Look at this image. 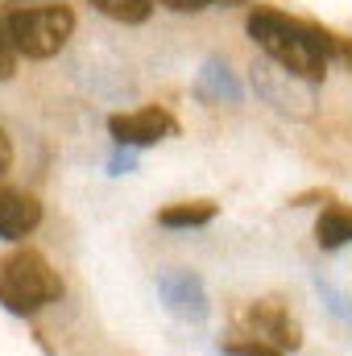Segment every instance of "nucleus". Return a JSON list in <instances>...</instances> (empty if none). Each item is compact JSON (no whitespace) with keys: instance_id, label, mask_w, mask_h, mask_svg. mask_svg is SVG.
<instances>
[{"instance_id":"obj_1","label":"nucleus","mask_w":352,"mask_h":356,"mask_svg":"<svg viewBox=\"0 0 352 356\" xmlns=\"http://www.w3.org/2000/svg\"><path fill=\"white\" fill-rule=\"evenodd\" d=\"M249 38L282 71H290V75H298L307 83H319L328 75V38L307 29V25H294L282 13H269V8L253 13L249 17Z\"/></svg>"},{"instance_id":"obj_2","label":"nucleus","mask_w":352,"mask_h":356,"mask_svg":"<svg viewBox=\"0 0 352 356\" xmlns=\"http://www.w3.org/2000/svg\"><path fill=\"white\" fill-rule=\"evenodd\" d=\"M63 298V277L38 249H17L0 257V302L13 315H33Z\"/></svg>"},{"instance_id":"obj_3","label":"nucleus","mask_w":352,"mask_h":356,"mask_svg":"<svg viewBox=\"0 0 352 356\" xmlns=\"http://www.w3.org/2000/svg\"><path fill=\"white\" fill-rule=\"evenodd\" d=\"M75 33V13L63 4L50 8H13L8 13V38L25 58H54L67 38Z\"/></svg>"},{"instance_id":"obj_4","label":"nucleus","mask_w":352,"mask_h":356,"mask_svg":"<svg viewBox=\"0 0 352 356\" xmlns=\"http://www.w3.org/2000/svg\"><path fill=\"white\" fill-rule=\"evenodd\" d=\"M158 294L166 302V311L186 319V323H199L207 319V290L199 282V273L191 269H162L158 273Z\"/></svg>"},{"instance_id":"obj_5","label":"nucleus","mask_w":352,"mask_h":356,"mask_svg":"<svg viewBox=\"0 0 352 356\" xmlns=\"http://www.w3.org/2000/svg\"><path fill=\"white\" fill-rule=\"evenodd\" d=\"M245 327H249V336H253V340L273 344L278 353H282V348H298V344H303L298 323H294V319L286 315V307H282V302H273V298L253 302V307L245 311Z\"/></svg>"},{"instance_id":"obj_6","label":"nucleus","mask_w":352,"mask_h":356,"mask_svg":"<svg viewBox=\"0 0 352 356\" xmlns=\"http://www.w3.org/2000/svg\"><path fill=\"white\" fill-rule=\"evenodd\" d=\"M108 133L116 137V145H154L166 133H175V120L162 108H141V112H125L108 120Z\"/></svg>"},{"instance_id":"obj_7","label":"nucleus","mask_w":352,"mask_h":356,"mask_svg":"<svg viewBox=\"0 0 352 356\" xmlns=\"http://www.w3.org/2000/svg\"><path fill=\"white\" fill-rule=\"evenodd\" d=\"M42 224V203L17 186H0V236L21 241Z\"/></svg>"},{"instance_id":"obj_8","label":"nucleus","mask_w":352,"mask_h":356,"mask_svg":"<svg viewBox=\"0 0 352 356\" xmlns=\"http://www.w3.org/2000/svg\"><path fill=\"white\" fill-rule=\"evenodd\" d=\"M315 241L319 249H340L352 241V207H328L315 224Z\"/></svg>"},{"instance_id":"obj_9","label":"nucleus","mask_w":352,"mask_h":356,"mask_svg":"<svg viewBox=\"0 0 352 356\" xmlns=\"http://www.w3.org/2000/svg\"><path fill=\"white\" fill-rule=\"evenodd\" d=\"M207 220H216V203H211V199L175 203V207L158 211V224H162V228H199V224H207Z\"/></svg>"},{"instance_id":"obj_10","label":"nucleus","mask_w":352,"mask_h":356,"mask_svg":"<svg viewBox=\"0 0 352 356\" xmlns=\"http://www.w3.org/2000/svg\"><path fill=\"white\" fill-rule=\"evenodd\" d=\"M104 17H112V21H125V25H141L145 17H150V0H91Z\"/></svg>"},{"instance_id":"obj_11","label":"nucleus","mask_w":352,"mask_h":356,"mask_svg":"<svg viewBox=\"0 0 352 356\" xmlns=\"http://www.w3.org/2000/svg\"><path fill=\"white\" fill-rule=\"evenodd\" d=\"M199 91L203 95H228V99H241V83L228 75V67L220 63H207L203 75H199Z\"/></svg>"},{"instance_id":"obj_12","label":"nucleus","mask_w":352,"mask_h":356,"mask_svg":"<svg viewBox=\"0 0 352 356\" xmlns=\"http://www.w3.org/2000/svg\"><path fill=\"white\" fill-rule=\"evenodd\" d=\"M224 356H282L273 344H262V340H232L224 344Z\"/></svg>"},{"instance_id":"obj_13","label":"nucleus","mask_w":352,"mask_h":356,"mask_svg":"<svg viewBox=\"0 0 352 356\" xmlns=\"http://www.w3.org/2000/svg\"><path fill=\"white\" fill-rule=\"evenodd\" d=\"M13 38H8V25H0V79H8L13 75Z\"/></svg>"},{"instance_id":"obj_14","label":"nucleus","mask_w":352,"mask_h":356,"mask_svg":"<svg viewBox=\"0 0 352 356\" xmlns=\"http://www.w3.org/2000/svg\"><path fill=\"white\" fill-rule=\"evenodd\" d=\"M166 8H175V13H199V8H207L211 0H162Z\"/></svg>"},{"instance_id":"obj_15","label":"nucleus","mask_w":352,"mask_h":356,"mask_svg":"<svg viewBox=\"0 0 352 356\" xmlns=\"http://www.w3.org/2000/svg\"><path fill=\"white\" fill-rule=\"evenodd\" d=\"M8 166H13V145H8V137L0 133V175H8Z\"/></svg>"}]
</instances>
